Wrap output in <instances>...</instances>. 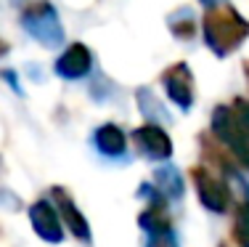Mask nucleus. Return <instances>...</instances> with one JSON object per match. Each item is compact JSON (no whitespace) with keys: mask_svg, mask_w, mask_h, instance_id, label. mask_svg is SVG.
Segmentation results:
<instances>
[{"mask_svg":"<svg viewBox=\"0 0 249 247\" xmlns=\"http://www.w3.org/2000/svg\"><path fill=\"white\" fill-rule=\"evenodd\" d=\"M204 29V43L215 56H231L241 43L249 38V21L233 5L220 3V5H210L201 21Z\"/></svg>","mask_w":249,"mask_h":247,"instance_id":"obj_1","label":"nucleus"},{"mask_svg":"<svg viewBox=\"0 0 249 247\" xmlns=\"http://www.w3.org/2000/svg\"><path fill=\"white\" fill-rule=\"evenodd\" d=\"M188 178H191V186L204 210H210L215 215H225L231 210V202H233L231 184L220 173H215L210 165H194L188 170Z\"/></svg>","mask_w":249,"mask_h":247,"instance_id":"obj_2","label":"nucleus"},{"mask_svg":"<svg viewBox=\"0 0 249 247\" xmlns=\"http://www.w3.org/2000/svg\"><path fill=\"white\" fill-rule=\"evenodd\" d=\"M210 131H212V138L231 154V160L239 168L249 170V141L244 138L239 122H236L233 107H225V104L215 107L212 120H210Z\"/></svg>","mask_w":249,"mask_h":247,"instance_id":"obj_3","label":"nucleus"},{"mask_svg":"<svg viewBox=\"0 0 249 247\" xmlns=\"http://www.w3.org/2000/svg\"><path fill=\"white\" fill-rule=\"evenodd\" d=\"M21 21H24L27 32L32 35L35 40L45 43L48 48L58 45V40L64 38V29H61V24H58V19H56V11H53L45 0H35L29 8H24Z\"/></svg>","mask_w":249,"mask_h":247,"instance_id":"obj_4","label":"nucleus"},{"mask_svg":"<svg viewBox=\"0 0 249 247\" xmlns=\"http://www.w3.org/2000/svg\"><path fill=\"white\" fill-rule=\"evenodd\" d=\"M27 215H29V226H32V231L37 234L43 242H48V245H61L64 242L67 228H64L61 218H58L56 205H53L48 197L35 199V202L29 205Z\"/></svg>","mask_w":249,"mask_h":247,"instance_id":"obj_5","label":"nucleus"},{"mask_svg":"<svg viewBox=\"0 0 249 247\" xmlns=\"http://www.w3.org/2000/svg\"><path fill=\"white\" fill-rule=\"evenodd\" d=\"M162 85H164L167 98L180 112H188L194 107V101H196V85H194V72L188 64L178 61L173 67H167L162 75Z\"/></svg>","mask_w":249,"mask_h":247,"instance_id":"obj_6","label":"nucleus"},{"mask_svg":"<svg viewBox=\"0 0 249 247\" xmlns=\"http://www.w3.org/2000/svg\"><path fill=\"white\" fill-rule=\"evenodd\" d=\"M133 144L141 157L151 162H167L173 157V138L159 122H146V125L133 131Z\"/></svg>","mask_w":249,"mask_h":247,"instance_id":"obj_7","label":"nucleus"},{"mask_svg":"<svg viewBox=\"0 0 249 247\" xmlns=\"http://www.w3.org/2000/svg\"><path fill=\"white\" fill-rule=\"evenodd\" d=\"M51 194H53L51 202L56 205L58 218H61L64 228H67V231L72 234L74 239H80V242H93V228H90V223H88L85 213L77 208V202L69 197V191H67V189H58V186H56Z\"/></svg>","mask_w":249,"mask_h":247,"instance_id":"obj_8","label":"nucleus"},{"mask_svg":"<svg viewBox=\"0 0 249 247\" xmlns=\"http://www.w3.org/2000/svg\"><path fill=\"white\" fill-rule=\"evenodd\" d=\"M90 69H93V54L82 43H72L56 58V75L64 80H82L90 75Z\"/></svg>","mask_w":249,"mask_h":247,"instance_id":"obj_9","label":"nucleus"},{"mask_svg":"<svg viewBox=\"0 0 249 247\" xmlns=\"http://www.w3.org/2000/svg\"><path fill=\"white\" fill-rule=\"evenodd\" d=\"M93 146L101 157H109V160H120L127 152V133L122 131L117 122H104L93 131Z\"/></svg>","mask_w":249,"mask_h":247,"instance_id":"obj_10","label":"nucleus"},{"mask_svg":"<svg viewBox=\"0 0 249 247\" xmlns=\"http://www.w3.org/2000/svg\"><path fill=\"white\" fill-rule=\"evenodd\" d=\"M151 184L164 199H180L183 191H186V175H180V170L173 168V165H159L154 170Z\"/></svg>","mask_w":249,"mask_h":247,"instance_id":"obj_11","label":"nucleus"},{"mask_svg":"<svg viewBox=\"0 0 249 247\" xmlns=\"http://www.w3.org/2000/svg\"><path fill=\"white\" fill-rule=\"evenodd\" d=\"M231 237H233L236 247H249V199H239V202L233 205Z\"/></svg>","mask_w":249,"mask_h":247,"instance_id":"obj_12","label":"nucleus"},{"mask_svg":"<svg viewBox=\"0 0 249 247\" xmlns=\"http://www.w3.org/2000/svg\"><path fill=\"white\" fill-rule=\"evenodd\" d=\"M233 114H236V122H239L244 138L249 141V101L247 98H236L233 101Z\"/></svg>","mask_w":249,"mask_h":247,"instance_id":"obj_13","label":"nucleus"},{"mask_svg":"<svg viewBox=\"0 0 249 247\" xmlns=\"http://www.w3.org/2000/svg\"><path fill=\"white\" fill-rule=\"evenodd\" d=\"M143 247H180L178 242L175 231L170 228V231H162V234H151V237H146V245Z\"/></svg>","mask_w":249,"mask_h":247,"instance_id":"obj_14","label":"nucleus"},{"mask_svg":"<svg viewBox=\"0 0 249 247\" xmlns=\"http://www.w3.org/2000/svg\"><path fill=\"white\" fill-rule=\"evenodd\" d=\"M5 51H8V45H5V43H0V54H5Z\"/></svg>","mask_w":249,"mask_h":247,"instance_id":"obj_15","label":"nucleus"},{"mask_svg":"<svg viewBox=\"0 0 249 247\" xmlns=\"http://www.w3.org/2000/svg\"><path fill=\"white\" fill-rule=\"evenodd\" d=\"M244 72H247V82H249V61L244 64Z\"/></svg>","mask_w":249,"mask_h":247,"instance_id":"obj_16","label":"nucleus"},{"mask_svg":"<svg viewBox=\"0 0 249 247\" xmlns=\"http://www.w3.org/2000/svg\"><path fill=\"white\" fill-rule=\"evenodd\" d=\"M217 247H231V245H228V242H220V245H217Z\"/></svg>","mask_w":249,"mask_h":247,"instance_id":"obj_17","label":"nucleus"}]
</instances>
